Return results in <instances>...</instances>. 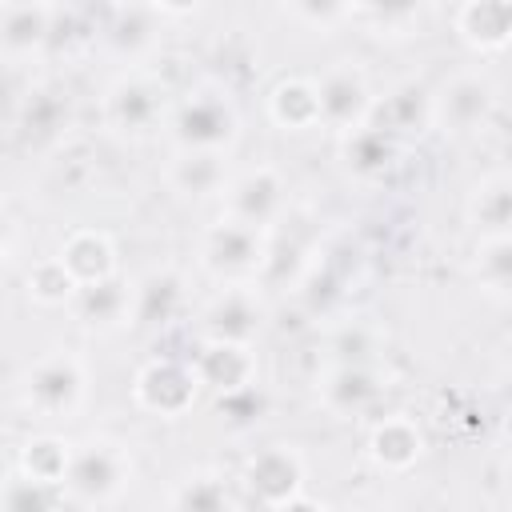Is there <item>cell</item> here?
I'll return each mask as SVG.
<instances>
[{
  "instance_id": "cell-1",
  "label": "cell",
  "mask_w": 512,
  "mask_h": 512,
  "mask_svg": "<svg viewBox=\"0 0 512 512\" xmlns=\"http://www.w3.org/2000/svg\"><path fill=\"white\" fill-rule=\"evenodd\" d=\"M236 128H240L236 104L228 88L216 80L188 88L168 116V132L180 152H224L236 140Z\"/></svg>"
},
{
  "instance_id": "cell-2",
  "label": "cell",
  "mask_w": 512,
  "mask_h": 512,
  "mask_svg": "<svg viewBox=\"0 0 512 512\" xmlns=\"http://www.w3.org/2000/svg\"><path fill=\"white\" fill-rule=\"evenodd\" d=\"M128 480H132L128 448L120 440L92 436L72 448V464L60 488H64V500H72L76 508H104L128 488Z\"/></svg>"
},
{
  "instance_id": "cell-3",
  "label": "cell",
  "mask_w": 512,
  "mask_h": 512,
  "mask_svg": "<svg viewBox=\"0 0 512 512\" xmlns=\"http://www.w3.org/2000/svg\"><path fill=\"white\" fill-rule=\"evenodd\" d=\"M84 364L72 352L40 356L24 376V404L40 420H68L84 400Z\"/></svg>"
},
{
  "instance_id": "cell-4",
  "label": "cell",
  "mask_w": 512,
  "mask_h": 512,
  "mask_svg": "<svg viewBox=\"0 0 512 512\" xmlns=\"http://www.w3.org/2000/svg\"><path fill=\"white\" fill-rule=\"evenodd\" d=\"M164 116H172L168 92L148 72H124L104 92V120L120 136H148L156 124H164Z\"/></svg>"
},
{
  "instance_id": "cell-5",
  "label": "cell",
  "mask_w": 512,
  "mask_h": 512,
  "mask_svg": "<svg viewBox=\"0 0 512 512\" xmlns=\"http://www.w3.org/2000/svg\"><path fill=\"white\" fill-rule=\"evenodd\" d=\"M316 92H320V124L352 136L356 128H364L372 120V88H368V76L352 64V60H336L320 80H316Z\"/></svg>"
},
{
  "instance_id": "cell-6",
  "label": "cell",
  "mask_w": 512,
  "mask_h": 512,
  "mask_svg": "<svg viewBox=\"0 0 512 512\" xmlns=\"http://www.w3.org/2000/svg\"><path fill=\"white\" fill-rule=\"evenodd\" d=\"M200 256L208 264V272L216 276H228V280H248L260 272L264 256H268V244H264V232L260 228H248L240 220H220L204 232V244H200Z\"/></svg>"
},
{
  "instance_id": "cell-7",
  "label": "cell",
  "mask_w": 512,
  "mask_h": 512,
  "mask_svg": "<svg viewBox=\"0 0 512 512\" xmlns=\"http://www.w3.org/2000/svg\"><path fill=\"white\" fill-rule=\"evenodd\" d=\"M492 80L480 72H456L432 92V124L444 132H472L492 112Z\"/></svg>"
},
{
  "instance_id": "cell-8",
  "label": "cell",
  "mask_w": 512,
  "mask_h": 512,
  "mask_svg": "<svg viewBox=\"0 0 512 512\" xmlns=\"http://www.w3.org/2000/svg\"><path fill=\"white\" fill-rule=\"evenodd\" d=\"M228 220H240L248 228H264L284 208V180L276 168H252L228 184Z\"/></svg>"
},
{
  "instance_id": "cell-9",
  "label": "cell",
  "mask_w": 512,
  "mask_h": 512,
  "mask_svg": "<svg viewBox=\"0 0 512 512\" xmlns=\"http://www.w3.org/2000/svg\"><path fill=\"white\" fill-rule=\"evenodd\" d=\"M260 332V308L256 300L244 292V284H232L224 296L212 300V308L204 312V336L208 344H232V348H248V340Z\"/></svg>"
},
{
  "instance_id": "cell-10",
  "label": "cell",
  "mask_w": 512,
  "mask_h": 512,
  "mask_svg": "<svg viewBox=\"0 0 512 512\" xmlns=\"http://www.w3.org/2000/svg\"><path fill=\"white\" fill-rule=\"evenodd\" d=\"M52 20H56V8H44V4H4L0 8L4 56L8 60H24V56L40 52L52 40Z\"/></svg>"
},
{
  "instance_id": "cell-11",
  "label": "cell",
  "mask_w": 512,
  "mask_h": 512,
  "mask_svg": "<svg viewBox=\"0 0 512 512\" xmlns=\"http://www.w3.org/2000/svg\"><path fill=\"white\" fill-rule=\"evenodd\" d=\"M196 396V376H192V368H184V364H148L140 376H136V400L144 404V408H152V412H164V416H172V412H180V408H188V400Z\"/></svg>"
},
{
  "instance_id": "cell-12",
  "label": "cell",
  "mask_w": 512,
  "mask_h": 512,
  "mask_svg": "<svg viewBox=\"0 0 512 512\" xmlns=\"http://www.w3.org/2000/svg\"><path fill=\"white\" fill-rule=\"evenodd\" d=\"M156 12L152 8H112L104 28H100V40L112 56L120 60H140L144 52L156 48Z\"/></svg>"
},
{
  "instance_id": "cell-13",
  "label": "cell",
  "mask_w": 512,
  "mask_h": 512,
  "mask_svg": "<svg viewBox=\"0 0 512 512\" xmlns=\"http://www.w3.org/2000/svg\"><path fill=\"white\" fill-rule=\"evenodd\" d=\"M248 484L268 504H292L300 488V460L288 448H268L248 460Z\"/></svg>"
},
{
  "instance_id": "cell-14",
  "label": "cell",
  "mask_w": 512,
  "mask_h": 512,
  "mask_svg": "<svg viewBox=\"0 0 512 512\" xmlns=\"http://www.w3.org/2000/svg\"><path fill=\"white\" fill-rule=\"evenodd\" d=\"M456 32L480 52L508 48L512 44V4H464V8H456Z\"/></svg>"
},
{
  "instance_id": "cell-15",
  "label": "cell",
  "mask_w": 512,
  "mask_h": 512,
  "mask_svg": "<svg viewBox=\"0 0 512 512\" xmlns=\"http://www.w3.org/2000/svg\"><path fill=\"white\" fill-rule=\"evenodd\" d=\"M468 220L484 232V240L512 236V176H488L468 196Z\"/></svg>"
},
{
  "instance_id": "cell-16",
  "label": "cell",
  "mask_w": 512,
  "mask_h": 512,
  "mask_svg": "<svg viewBox=\"0 0 512 512\" xmlns=\"http://www.w3.org/2000/svg\"><path fill=\"white\" fill-rule=\"evenodd\" d=\"M168 180L180 196H216L228 192L224 152H180L168 168Z\"/></svg>"
},
{
  "instance_id": "cell-17",
  "label": "cell",
  "mask_w": 512,
  "mask_h": 512,
  "mask_svg": "<svg viewBox=\"0 0 512 512\" xmlns=\"http://www.w3.org/2000/svg\"><path fill=\"white\" fill-rule=\"evenodd\" d=\"M268 108H272V120L280 128H292V132H304L312 124H320V92H316V80H300V76L280 80L272 88Z\"/></svg>"
},
{
  "instance_id": "cell-18",
  "label": "cell",
  "mask_w": 512,
  "mask_h": 512,
  "mask_svg": "<svg viewBox=\"0 0 512 512\" xmlns=\"http://www.w3.org/2000/svg\"><path fill=\"white\" fill-rule=\"evenodd\" d=\"M76 316L88 324V328H116L128 312H132V292L120 284V280H100V284H84L76 296Z\"/></svg>"
},
{
  "instance_id": "cell-19",
  "label": "cell",
  "mask_w": 512,
  "mask_h": 512,
  "mask_svg": "<svg viewBox=\"0 0 512 512\" xmlns=\"http://www.w3.org/2000/svg\"><path fill=\"white\" fill-rule=\"evenodd\" d=\"M60 264L72 272V280L84 284H100L112 276V244L104 232H76L64 248H60Z\"/></svg>"
},
{
  "instance_id": "cell-20",
  "label": "cell",
  "mask_w": 512,
  "mask_h": 512,
  "mask_svg": "<svg viewBox=\"0 0 512 512\" xmlns=\"http://www.w3.org/2000/svg\"><path fill=\"white\" fill-rule=\"evenodd\" d=\"M372 396H376V380H372L360 364H336V368L324 376V384H320V400H324L336 416L360 412Z\"/></svg>"
},
{
  "instance_id": "cell-21",
  "label": "cell",
  "mask_w": 512,
  "mask_h": 512,
  "mask_svg": "<svg viewBox=\"0 0 512 512\" xmlns=\"http://www.w3.org/2000/svg\"><path fill=\"white\" fill-rule=\"evenodd\" d=\"M68 464H72V448L60 444V440H52V436H40V440H28V444H24L16 468H20L24 476H32V480L56 488V484H64Z\"/></svg>"
},
{
  "instance_id": "cell-22",
  "label": "cell",
  "mask_w": 512,
  "mask_h": 512,
  "mask_svg": "<svg viewBox=\"0 0 512 512\" xmlns=\"http://www.w3.org/2000/svg\"><path fill=\"white\" fill-rule=\"evenodd\" d=\"M168 512H232V496H228L220 476L196 472L184 484H176Z\"/></svg>"
},
{
  "instance_id": "cell-23",
  "label": "cell",
  "mask_w": 512,
  "mask_h": 512,
  "mask_svg": "<svg viewBox=\"0 0 512 512\" xmlns=\"http://www.w3.org/2000/svg\"><path fill=\"white\" fill-rule=\"evenodd\" d=\"M372 456L388 468H408L420 456V432L408 420H388L372 432Z\"/></svg>"
},
{
  "instance_id": "cell-24",
  "label": "cell",
  "mask_w": 512,
  "mask_h": 512,
  "mask_svg": "<svg viewBox=\"0 0 512 512\" xmlns=\"http://www.w3.org/2000/svg\"><path fill=\"white\" fill-rule=\"evenodd\" d=\"M476 280L488 292H512V236H496L476 248Z\"/></svg>"
},
{
  "instance_id": "cell-25",
  "label": "cell",
  "mask_w": 512,
  "mask_h": 512,
  "mask_svg": "<svg viewBox=\"0 0 512 512\" xmlns=\"http://www.w3.org/2000/svg\"><path fill=\"white\" fill-rule=\"evenodd\" d=\"M4 512H60V500L52 496V484H40L20 468H12L4 488Z\"/></svg>"
},
{
  "instance_id": "cell-26",
  "label": "cell",
  "mask_w": 512,
  "mask_h": 512,
  "mask_svg": "<svg viewBox=\"0 0 512 512\" xmlns=\"http://www.w3.org/2000/svg\"><path fill=\"white\" fill-rule=\"evenodd\" d=\"M76 292H80V284L60 264V256L56 260H44V264H36V272H28V296H36L40 304H64Z\"/></svg>"
}]
</instances>
